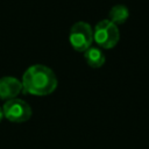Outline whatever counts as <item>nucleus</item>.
<instances>
[{"instance_id": "nucleus-1", "label": "nucleus", "mask_w": 149, "mask_h": 149, "mask_svg": "<svg viewBox=\"0 0 149 149\" xmlns=\"http://www.w3.org/2000/svg\"><path fill=\"white\" fill-rule=\"evenodd\" d=\"M22 92L31 95L43 97L52 93L57 87L55 72L43 64L30 65L22 74Z\"/></svg>"}, {"instance_id": "nucleus-2", "label": "nucleus", "mask_w": 149, "mask_h": 149, "mask_svg": "<svg viewBox=\"0 0 149 149\" xmlns=\"http://www.w3.org/2000/svg\"><path fill=\"white\" fill-rule=\"evenodd\" d=\"M120 40V31L116 24L108 19L99 21L93 28V42L102 49L114 48Z\"/></svg>"}, {"instance_id": "nucleus-3", "label": "nucleus", "mask_w": 149, "mask_h": 149, "mask_svg": "<svg viewBox=\"0 0 149 149\" xmlns=\"http://www.w3.org/2000/svg\"><path fill=\"white\" fill-rule=\"evenodd\" d=\"M71 47L78 52H85L93 43V28L84 21H78L72 24L69 34Z\"/></svg>"}, {"instance_id": "nucleus-4", "label": "nucleus", "mask_w": 149, "mask_h": 149, "mask_svg": "<svg viewBox=\"0 0 149 149\" xmlns=\"http://www.w3.org/2000/svg\"><path fill=\"white\" fill-rule=\"evenodd\" d=\"M2 112H3L5 119L15 123L28 121L33 114V111L29 104L19 98H14L5 101L2 106Z\"/></svg>"}, {"instance_id": "nucleus-5", "label": "nucleus", "mask_w": 149, "mask_h": 149, "mask_svg": "<svg viewBox=\"0 0 149 149\" xmlns=\"http://www.w3.org/2000/svg\"><path fill=\"white\" fill-rule=\"evenodd\" d=\"M22 92V83L15 77L5 76L0 78V100L7 101L16 98Z\"/></svg>"}, {"instance_id": "nucleus-6", "label": "nucleus", "mask_w": 149, "mask_h": 149, "mask_svg": "<svg viewBox=\"0 0 149 149\" xmlns=\"http://www.w3.org/2000/svg\"><path fill=\"white\" fill-rule=\"evenodd\" d=\"M84 58H85L86 63L93 69L101 68L106 61L105 54L102 52V50L100 48H97V47H90L84 52Z\"/></svg>"}, {"instance_id": "nucleus-7", "label": "nucleus", "mask_w": 149, "mask_h": 149, "mask_svg": "<svg viewBox=\"0 0 149 149\" xmlns=\"http://www.w3.org/2000/svg\"><path fill=\"white\" fill-rule=\"evenodd\" d=\"M128 17H129V9L121 3L113 6L108 14V20L116 26L123 24L128 20Z\"/></svg>"}, {"instance_id": "nucleus-8", "label": "nucleus", "mask_w": 149, "mask_h": 149, "mask_svg": "<svg viewBox=\"0 0 149 149\" xmlns=\"http://www.w3.org/2000/svg\"><path fill=\"white\" fill-rule=\"evenodd\" d=\"M3 119V112H2V107H0V122Z\"/></svg>"}]
</instances>
